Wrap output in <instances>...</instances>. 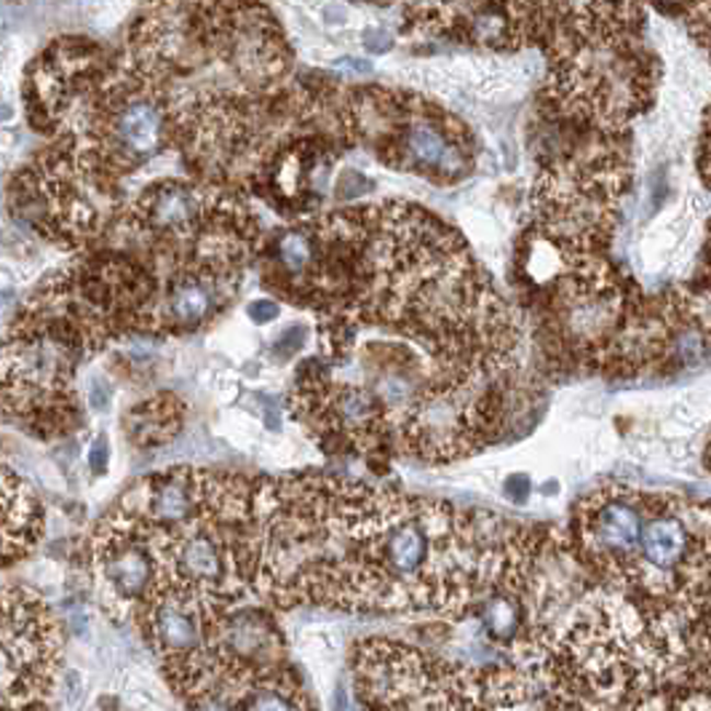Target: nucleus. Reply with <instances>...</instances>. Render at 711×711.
Returning a JSON list of instances; mask_svg holds the SVG:
<instances>
[{
    "mask_svg": "<svg viewBox=\"0 0 711 711\" xmlns=\"http://www.w3.org/2000/svg\"><path fill=\"white\" fill-rule=\"evenodd\" d=\"M554 527L326 473L252 482V592L278 610L477 618L530 594Z\"/></svg>",
    "mask_w": 711,
    "mask_h": 711,
    "instance_id": "nucleus-1",
    "label": "nucleus"
},
{
    "mask_svg": "<svg viewBox=\"0 0 711 711\" xmlns=\"http://www.w3.org/2000/svg\"><path fill=\"white\" fill-rule=\"evenodd\" d=\"M302 222L308 265L263 284L278 300L316 313L321 362L372 340L425 358L455 388L519 375L516 316L439 217L382 200Z\"/></svg>",
    "mask_w": 711,
    "mask_h": 711,
    "instance_id": "nucleus-2",
    "label": "nucleus"
},
{
    "mask_svg": "<svg viewBox=\"0 0 711 711\" xmlns=\"http://www.w3.org/2000/svg\"><path fill=\"white\" fill-rule=\"evenodd\" d=\"M578 564L655 621L709 629V506L672 492L607 484L575 506Z\"/></svg>",
    "mask_w": 711,
    "mask_h": 711,
    "instance_id": "nucleus-3",
    "label": "nucleus"
},
{
    "mask_svg": "<svg viewBox=\"0 0 711 711\" xmlns=\"http://www.w3.org/2000/svg\"><path fill=\"white\" fill-rule=\"evenodd\" d=\"M535 345L562 375H610L626 330L645 291L607 254L573 257L551 278L527 289Z\"/></svg>",
    "mask_w": 711,
    "mask_h": 711,
    "instance_id": "nucleus-4",
    "label": "nucleus"
},
{
    "mask_svg": "<svg viewBox=\"0 0 711 711\" xmlns=\"http://www.w3.org/2000/svg\"><path fill=\"white\" fill-rule=\"evenodd\" d=\"M354 690L367 709H538L525 674L460 666L393 640H362L351 655Z\"/></svg>",
    "mask_w": 711,
    "mask_h": 711,
    "instance_id": "nucleus-5",
    "label": "nucleus"
},
{
    "mask_svg": "<svg viewBox=\"0 0 711 711\" xmlns=\"http://www.w3.org/2000/svg\"><path fill=\"white\" fill-rule=\"evenodd\" d=\"M629 167L607 139L581 145L540 174L532 193V225L538 236L564 257L605 254L629 187Z\"/></svg>",
    "mask_w": 711,
    "mask_h": 711,
    "instance_id": "nucleus-6",
    "label": "nucleus"
},
{
    "mask_svg": "<svg viewBox=\"0 0 711 711\" xmlns=\"http://www.w3.org/2000/svg\"><path fill=\"white\" fill-rule=\"evenodd\" d=\"M343 129L351 139H362L380 163L434 185L466 180L477 163L466 126L417 96L358 91L343 115Z\"/></svg>",
    "mask_w": 711,
    "mask_h": 711,
    "instance_id": "nucleus-7",
    "label": "nucleus"
},
{
    "mask_svg": "<svg viewBox=\"0 0 711 711\" xmlns=\"http://www.w3.org/2000/svg\"><path fill=\"white\" fill-rule=\"evenodd\" d=\"M81 348L83 340L65 316L35 319L30 330L0 343V417L24 428L44 423V434L67 431L78 415L70 380Z\"/></svg>",
    "mask_w": 711,
    "mask_h": 711,
    "instance_id": "nucleus-8",
    "label": "nucleus"
},
{
    "mask_svg": "<svg viewBox=\"0 0 711 711\" xmlns=\"http://www.w3.org/2000/svg\"><path fill=\"white\" fill-rule=\"evenodd\" d=\"M289 410L326 455L393 458L391 423L382 401L362 382L334 378L319 358L297 369Z\"/></svg>",
    "mask_w": 711,
    "mask_h": 711,
    "instance_id": "nucleus-9",
    "label": "nucleus"
},
{
    "mask_svg": "<svg viewBox=\"0 0 711 711\" xmlns=\"http://www.w3.org/2000/svg\"><path fill=\"white\" fill-rule=\"evenodd\" d=\"M57 664V626L24 592L0 594V707H38Z\"/></svg>",
    "mask_w": 711,
    "mask_h": 711,
    "instance_id": "nucleus-10",
    "label": "nucleus"
},
{
    "mask_svg": "<svg viewBox=\"0 0 711 711\" xmlns=\"http://www.w3.org/2000/svg\"><path fill=\"white\" fill-rule=\"evenodd\" d=\"M89 570L100 601L124 621L156 586V557L150 540L131 508L124 503L96 525L89 546Z\"/></svg>",
    "mask_w": 711,
    "mask_h": 711,
    "instance_id": "nucleus-11",
    "label": "nucleus"
},
{
    "mask_svg": "<svg viewBox=\"0 0 711 711\" xmlns=\"http://www.w3.org/2000/svg\"><path fill=\"white\" fill-rule=\"evenodd\" d=\"M44 514L27 484L0 468V567L20 562L38 546Z\"/></svg>",
    "mask_w": 711,
    "mask_h": 711,
    "instance_id": "nucleus-12",
    "label": "nucleus"
},
{
    "mask_svg": "<svg viewBox=\"0 0 711 711\" xmlns=\"http://www.w3.org/2000/svg\"><path fill=\"white\" fill-rule=\"evenodd\" d=\"M182 423H185V404L172 393H158L126 412L124 431L134 447L153 449L169 445L182 431Z\"/></svg>",
    "mask_w": 711,
    "mask_h": 711,
    "instance_id": "nucleus-13",
    "label": "nucleus"
},
{
    "mask_svg": "<svg viewBox=\"0 0 711 711\" xmlns=\"http://www.w3.org/2000/svg\"><path fill=\"white\" fill-rule=\"evenodd\" d=\"M372 193V182L358 172H345L334 185V198L337 200H356Z\"/></svg>",
    "mask_w": 711,
    "mask_h": 711,
    "instance_id": "nucleus-14",
    "label": "nucleus"
},
{
    "mask_svg": "<svg viewBox=\"0 0 711 711\" xmlns=\"http://www.w3.org/2000/svg\"><path fill=\"white\" fill-rule=\"evenodd\" d=\"M306 343H308V330L306 326L297 324V326H291V330L284 332L276 343H273V354H276L278 358H291L297 354V351L306 348Z\"/></svg>",
    "mask_w": 711,
    "mask_h": 711,
    "instance_id": "nucleus-15",
    "label": "nucleus"
},
{
    "mask_svg": "<svg viewBox=\"0 0 711 711\" xmlns=\"http://www.w3.org/2000/svg\"><path fill=\"white\" fill-rule=\"evenodd\" d=\"M530 492H532L530 477H525V473H514V477H508L506 484H503V495H506L512 503H527Z\"/></svg>",
    "mask_w": 711,
    "mask_h": 711,
    "instance_id": "nucleus-16",
    "label": "nucleus"
},
{
    "mask_svg": "<svg viewBox=\"0 0 711 711\" xmlns=\"http://www.w3.org/2000/svg\"><path fill=\"white\" fill-rule=\"evenodd\" d=\"M246 313L254 324L265 326V324H271V321L278 319L282 308H278V302H273V300H254V302H249Z\"/></svg>",
    "mask_w": 711,
    "mask_h": 711,
    "instance_id": "nucleus-17",
    "label": "nucleus"
},
{
    "mask_svg": "<svg viewBox=\"0 0 711 711\" xmlns=\"http://www.w3.org/2000/svg\"><path fill=\"white\" fill-rule=\"evenodd\" d=\"M107 460H111V445H107L105 436H100V439H96L89 449L91 473H94V477H102V473L107 471Z\"/></svg>",
    "mask_w": 711,
    "mask_h": 711,
    "instance_id": "nucleus-18",
    "label": "nucleus"
},
{
    "mask_svg": "<svg viewBox=\"0 0 711 711\" xmlns=\"http://www.w3.org/2000/svg\"><path fill=\"white\" fill-rule=\"evenodd\" d=\"M364 46H367L372 54H382L393 46V38H391V33H386V30L372 27L364 33Z\"/></svg>",
    "mask_w": 711,
    "mask_h": 711,
    "instance_id": "nucleus-19",
    "label": "nucleus"
},
{
    "mask_svg": "<svg viewBox=\"0 0 711 711\" xmlns=\"http://www.w3.org/2000/svg\"><path fill=\"white\" fill-rule=\"evenodd\" d=\"M89 404L94 406L96 412L107 410V404H111V393H107V382H102V380H91Z\"/></svg>",
    "mask_w": 711,
    "mask_h": 711,
    "instance_id": "nucleus-20",
    "label": "nucleus"
},
{
    "mask_svg": "<svg viewBox=\"0 0 711 711\" xmlns=\"http://www.w3.org/2000/svg\"><path fill=\"white\" fill-rule=\"evenodd\" d=\"M661 3H668V5H679V3H688V0H661Z\"/></svg>",
    "mask_w": 711,
    "mask_h": 711,
    "instance_id": "nucleus-21",
    "label": "nucleus"
}]
</instances>
